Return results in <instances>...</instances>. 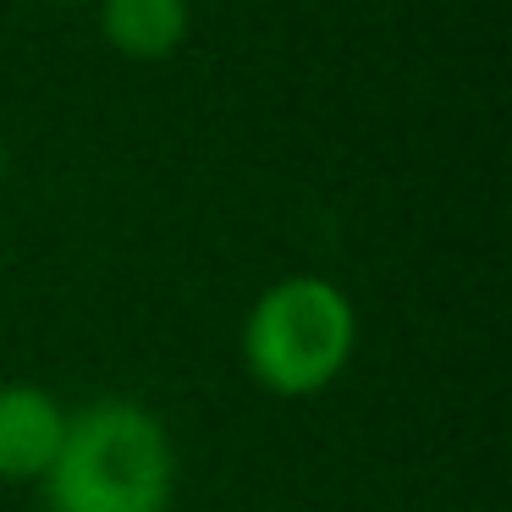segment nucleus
Wrapping results in <instances>:
<instances>
[{
	"instance_id": "obj_1",
	"label": "nucleus",
	"mask_w": 512,
	"mask_h": 512,
	"mask_svg": "<svg viewBox=\"0 0 512 512\" xmlns=\"http://www.w3.org/2000/svg\"><path fill=\"white\" fill-rule=\"evenodd\" d=\"M50 512H166L177 490V446L166 424L127 397L67 413V435L39 479Z\"/></svg>"
},
{
	"instance_id": "obj_2",
	"label": "nucleus",
	"mask_w": 512,
	"mask_h": 512,
	"mask_svg": "<svg viewBox=\"0 0 512 512\" xmlns=\"http://www.w3.org/2000/svg\"><path fill=\"white\" fill-rule=\"evenodd\" d=\"M358 347V309L331 276H281L243 320V364L276 397L336 386Z\"/></svg>"
},
{
	"instance_id": "obj_3",
	"label": "nucleus",
	"mask_w": 512,
	"mask_h": 512,
	"mask_svg": "<svg viewBox=\"0 0 512 512\" xmlns=\"http://www.w3.org/2000/svg\"><path fill=\"white\" fill-rule=\"evenodd\" d=\"M61 435H67V408L45 386H28V380L0 386V479L12 485L45 479L61 452Z\"/></svg>"
},
{
	"instance_id": "obj_4",
	"label": "nucleus",
	"mask_w": 512,
	"mask_h": 512,
	"mask_svg": "<svg viewBox=\"0 0 512 512\" xmlns=\"http://www.w3.org/2000/svg\"><path fill=\"white\" fill-rule=\"evenodd\" d=\"M100 34L127 61H171L193 34V0H94Z\"/></svg>"
},
{
	"instance_id": "obj_5",
	"label": "nucleus",
	"mask_w": 512,
	"mask_h": 512,
	"mask_svg": "<svg viewBox=\"0 0 512 512\" xmlns=\"http://www.w3.org/2000/svg\"><path fill=\"white\" fill-rule=\"evenodd\" d=\"M0 182H6V144H0Z\"/></svg>"
},
{
	"instance_id": "obj_6",
	"label": "nucleus",
	"mask_w": 512,
	"mask_h": 512,
	"mask_svg": "<svg viewBox=\"0 0 512 512\" xmlns=\"http://www.w3.org/2000/svg\"><path fill=\"white\" fill-rule=\"evenodd\" d=\"M56 6H67V0H56Z\"/></svg>"
}]
</instances>
